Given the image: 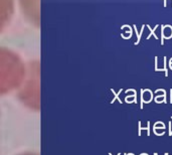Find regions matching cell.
I'll return each instance as SVG.
<instances>
[{
	"instance_id": "8",
	"label": "cell",
	"mask_w": 172,
	"mask_h": 155,
	"mask_svg": "<svg viewBox=\"0 0 172 155\" xmlns=\"http://www.w3.org/2000/svg\"><path fill=\"white\" fill-rule=\"evenodd\" d=\"M141 155H147V154H145V153H143V154H141Z\"/></svg>"
},
{
	"instance_id": "3",
	"label": "cell",
	"mask_w": 172,
	"mask_h": 155,
	"mask_svg": "<svg viewBox=\"0 0 172 155\" xmlns=\"http://www.w3.org/2000/svg\"><path fill=\"white\" fill-rule=\"evenodd\" d=\"M136 101V95L135 96H127L126 97V102L127 103H133Z\"/></svg>"
},
{
	"instance_id": "7",
	"label": "cell",
	"mask_w": 172,
	"mask_h": 155,
	"mask_svg": "<svg viewBox=\"0 0 172 155\" xmlns=\"http://www.w3.org/2000/svg\"><path fill=\"white\" fill-rule=\"evenodd\" d=\"M127 155H134V154H132V153H129V154H127Z\"/></svg>"
},
{
	"instance_id": "1",
	"label": "cell",
	"mask_w": 172,
	"mask_h": 155,
	"mask_svg": "<svg viewBox=\"0 0 172 155\" xmlns=\"http://www.w3.org/2000/svg\"><path fill=\"white\" fill-rule=\"evenodd\" d=\"M152 99H153V96H152L151 91H149V90H144V91H142V100H143V102L149 103V102H151Z\"/></svg>"
},
{
	"instance_id": "5",
	"label": "cell",
	"mask_w": 172,
	"mask_h": 155,
	"mask_svg": "<svg viewBox=\"0 0 172 155\" xmlns=\"http://www.w3.org/2000/svg\"><path fill=\"white\" fill-rule=\"evenodd\" d=\"M154 128H165V125L161 122H157V123L154 124Z\"/></svg>"
},
{
	"instance_id": "4",
	"label": "cell",
	"mask_w": 172,
	"mask_h": 155,
	"mask_svg": "<svg viewBox=\"0 0 172 155\" xmlns=\"http://www.w3.org/2000/svg\"><path fill=\"white\" fill-rule=\"evenodd\" d=\"M163 101H165V96H156V98H155L156 103H161V102H163Z\"/></svg>"
},
{
	"instance_id": "2",
	"label": "cell",
	"mask_w": 172,
	"mask_h": 155,
	"mask_svg": "<svg viewBox=\"0 0 172 155\" xmlns=\"http://www.w3.org/2000/svg\"><path fill=\"white\" fill-rule=\"evenodd\" d=\"M165 132V128H154V133L157 135H162Z\"/></svg>"
},
{
	"instance_id": "6",
	"label": "cell",
	"mask_w": 172,
	"mask_h": 155,
	"mask_svg": "<svg viewBox=\"0 0 172 155\" xmlns=\"http://www.w3.org/2000/svg\"><path fill=\"white\" fill-rule=\"evenodd\" d=\"M155 94L157 96H165V92L162 91V90H158V91H156Z\"/></svg>"
}]
</instances>
